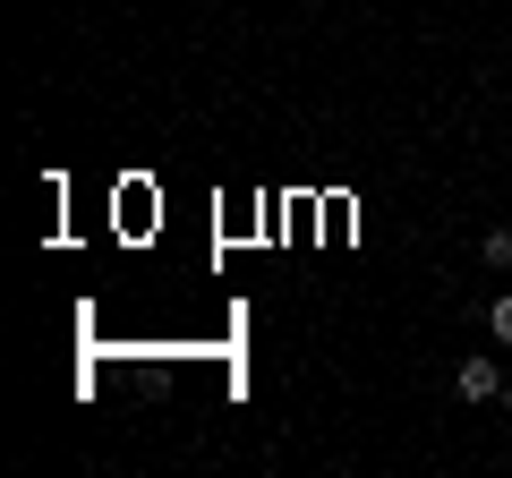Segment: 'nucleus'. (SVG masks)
<instances>
[{
	"label": "nucleus",
	"instance_id": "2",
	"mask_svg": "<svg viewBox=\"0 0 512 478\" xmlns=\"http://www.w3.org/2000/svg\"><path fill=\"white\" fill-rule=\"evenodd\" d=\"M478 265H487V274H512V231H504V222L478 239Z\"/></svg>",
	"mask_w": 512,
	"mask_h": 478
},
{
	"label": "nucleus",
	"instance_id": "3",
	"mask_svg": "<svg viewBox=\"0 0 512 478\" xmlns=\"http://www.w3.org/2000/svg\"><path fill=\"white\" fill-rule=\"evenodd\" d=\"M487 333L512 350V291H495V299H487Z\"/></svg>",
	"mask_w": 512,
	"mask_h": 478
},
{
	"label": "nucleus",
	"instance_id": "1",
	"mask_svg": "<svg viewBox=\"0 0 512 478\" xmlns=\"http://www.w3.org/2000/svg\"><path fill=\"white\" fill-rule=\"evenodd\" d=\"M453 393L461 402H504V368H495L487 350H470V359L453 368Z\"/></svg>",
	"mask_w": 512,
	"mask_h": 478
},
{
	"label": "nucleus",
	"instance_id": "4",
	"mask_svg": "<svg viewBox=\"0 0 512 478\" xmlns=\"http://www.w3.org/2000/svg\"><path fill=\"white\" fill-rule=\"evenodd\" d=\"M504 419H512V385H504Z\"/></svg>",
	"mask_w": 512,
	"mask_h": 478
}]
</instances>
